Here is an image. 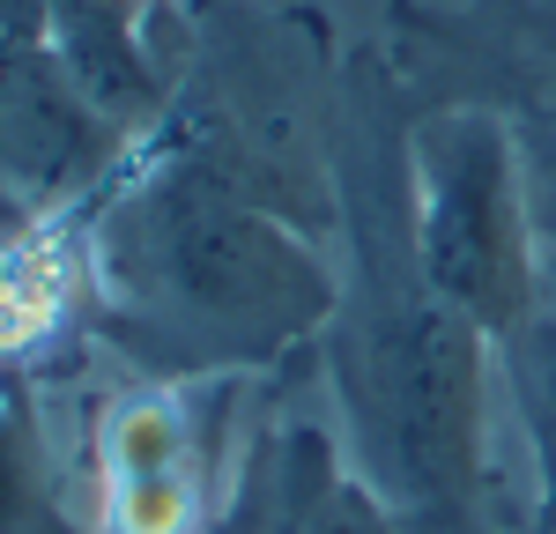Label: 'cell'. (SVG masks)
I'll use <instances>...</instances> for the list:
<instances>
[{
  "mask_svg": "<svg viewBox=\"0 0 556 534\" xmlns=\"http://www.w3.org/2000/svg\"><path fill=\"white\" fill-rule=\"evenodd\" d=\"M245 379H119L89 416V527L215 534L230 497V416Z\"/></svg>",
  "mask_w": 556,
  "mask_h": 534,
  "instance_id": "4",
  "label": "cell"
},
{
  "mask_svg": "<svg viewBox=\"0 0 556 534\" xmlns=\"http://www.w3.org/2000/svg\"><path fill=\"white\" fill-rule=\"evenodd\" d=\"M497 394L513 408L534 460V520L527 534H556V312H534L497 342Z\"/></svg>",
  "mask_w": 556,
  "mask_h": 534,
  "instance_id": "8",
  "label": "cell"
},
{
  "mask_svg": "<svg viewBox=\"0 0 556 534\" xmlns=\"http://www.w3.org/2000/svg\"><path fill=\"white\" fill-rule=\"evenodd\" d=\"M304 149L223 89H178L83 201L89 327L141 379H253L319 349L342 267L319 253Z\"/></svg>",
  "mask_w": 556,
  "mask_h": 534,
  "instance_id": "1",
  "label": "cell"
},
{
  "mask_svg": "<svg viewBox=\"0 0 556 534\" xmlns=\"http://www.w3.org/2000/svg\"><path fill=\"white\" fill-rule=\"evenodd\" d=\"M89 312L83 208H23L0 223V356H23L60 319Z\"/></svg>",
  "mask_w": 556,
  "mask_h": 534,
  "instance_id": "7",
  "label": "cell"
},
{
  "mask_svg": "<svg viewBox=\"0 0 556 534\" xmlns=\"http://www.w3.org/2000/svg\"><path fill=\"white\" fill-rule=\"evenodd\" d=\"M416 253L445 305L505 342L542 312V238L513 119L497 104H424L408 127Z\"/></svg>",
  "mask_w": 556,
  "mask_h": 534,
  "instance_id": "3",
  "label": "cell"
},
{
  "mask_svg": "<svg viewBox=\"0 0 556 534\" xmlns=\"http://www.w3.org/2000/svg\"><path fill=\"white\" fill-rule=\"evenodd\" d=\"M513 141L519 171H527V208H534V238H556V104H513Z\"/></svg>",
  "mask_w": 556,
  "mask_h": 534,
  "instance_id": "10",
  "label": "cell"
},
{
  "mask_svg": "<svg viewBox=\"0 0 556 534\" xmlns=\"http://www.w3.org/2000/svg\"><path fill=\"white\" fill-rule=\"evenodd\" d=\"M0 44H52V0H0Z\"/></svg>",
  "mask_w": 556,
  "mask_h": 534,
  "instance_id": "11",
  "label": "cell"
},
{
  "mask_svg": "<svg viewBox=\"0 0 556 534\" xmlns=\"http://www.w3.org/2000/svg\"><path fill=\"white\" fill-rule=\"evenodd\" d=\"M0 534H97L67 520L45 438L30 423V400L15 394V379H0Z\"/></svg>",
  "mask_w": 556,
  "mask_h": 534,
  "instance_id": "9",
  "label": "cell"
},
{
  "mask_svg": "<svg viewBox=\"0 0 556 534\" xmlns=\"http://www.w3.org/2000/svg\"><path fill=\"white\" fill-rule=\"evenodd\" d=\"M542 312H556V238L542 245Z\"/></svg>",
  "mask_w": 556,
  "mask_h": 534,
  "instance_id": "12",
  "label": "cell"
},
{
  "mask_svg": "<svg viewBox=\"0 0 556 534\" xmlns=\"http://www.w3.org/2000/svg\"><path fill=\"white\" fill-rule=\"evenodd\" d=\"M52 52L83 82V97L127 134H149L172 112V67L149 44V15L127 0H52Z\"/></svg>",
  "mask_w": 556,
  "mask_h": 534,
  "instance_id": "6",
  "label": "cell"
},
{
  "mask_svg": "<svg viewBox=\"0 0 556 534\" xmlns=\"http://www.w3.org/2000/svg\"><path fill=\"white\" fill-rule=\"evenodd\" d=\"M386 60L416 104H556V0H393Z\"/></svg>",
  "mask_w": 556,
  "mask_h": 534,
  "instance_id": "5",
  "label": "cell"
},
{
  "mask_svg": "<svg viewBox=\"0 0 556 534\" xmlns=\"http://www.w3.org/2000/svg\"><path fill=\"white\" fill-rule=\"evenodd\" d=\"M416 89L356 52L334 89V223L342 305L319 334V371L342 416V453L401 534H513L497 475V342L438 297L416 253L408 127Z\"/></svg>",
  "mask_w": 556,
  "mask_h": 534,
  "instance_id": "2",
  "label": "cell"
}]
</instances>
